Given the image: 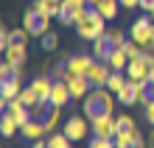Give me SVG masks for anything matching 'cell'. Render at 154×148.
<instances>
[{
	"instance_id": "obj_30",
	"label": "cell",
	"mask_w": 154,
	"mask_h": 148,
	"mask_svg": "<svg viewBox=\"0 0 154 148\" xmlns=\"http://www.w3.org/2000/svg\"><path fill=\"white\" fill-rule=\"evenodd\" d=\"M123 50H126V56H129V59H140L143 53H146V50H143V45H137L134 39L126 42V45H123Z\"/></svg>"
},
{
	"instance_id": "obj_4",
	"label": "cell",
	"mask_w": 154,
	"mask_h": 148,
	"mask_svg": "<svg viewBox=\"0 0 154 148\" xmlns=\"http://www.w3.org/2000/svg\"><path fill=\"white\" fill-rule=\"evenodd\" d=\"M48 25H51V20H48V17H42L34 6L23 14V28H28L31 36H45V34H48Z\"/></svg>"
},
{
	"instance_id": "obj_31",
	"label": "cell",
	"mask_w": 154,
	"mask_h": 148,
	"mask_svg": "<svg viewBox=\"0 0 154 148\" xmlns=\"http://www.w3.org/2000/svg\"><path fill=\"white\" fill-rule=\"evenodd\" d=\"M20 101H23V104L28 106V109H31V106H34V104L39 101V98H37V92L31 89V84H28V87H23V92H20Z\"/></svg>"
},
{
	"instance_id": "obj_35",
	"label": "cell",
	"mask_w": 154,
	"mask_h": 148,
	"mask_svg": "<svg viewBox=\"0 0 154 148\" xmlns=\"http://www.w3.org/2000/svg\"><path fill=\"white\" fill-rule=\"evenodd\" d=\"M53 78H56V81H67V78H70V70H67V62H65V64H59V67L53 70Z\"/></svg>"
},
{
	"instance_id": "obj_11",
	"label": "cell",
	"mask_w": 154,
	"mask_h": 148,
	"mask_svg": "<svg viewBox=\"0 0 154 148\" xmlns=\"http://www.w3.org/2000/svg\"><path fill=\"white\" fill-rule=\"evenodd\" d=\"M93 62H95V56H90V53H76V56H67V70L73 76H87Z\"/></svg>"
},
{
	"instance_id": "obj_10",
	"label": "cell",
	"mask_w": 154,
	"mask_h": 148,
	"mask_svg": "<svg viewBox=\"0 0 154 148\" xmlns=\"http://www.w3.org/2000/svg\"><path fill=\"white\" fill-rule=\"evenodd\" d=\"M149 70H151V64H149V59H146V53H143L140 59H132V62H129L126 76H129L132 81H149Z\"/></svg>"
},
{
	"instance_id": "obj_27",
	"label": "cell",
	"mask_w": 154,
	"mask_h": 148,
	"mask_svg": "<svg viewBox=\"0 0 154 148\" xmlns=\"http://www.w3.org/2000/svg\"><path fill=\"white\" fill-rule=\"evenodd\" d=\"M104 36L109 39V45H112V48H123V45L129 42V39H126V34H123V28H109Z\"/></svg>"
},
{
	"instance_id": "obj_22",
	"label": "cell",
	"mask_w": 154,
	"mask_h": 148,
	"mask_svg": "<svg viewBox=\"0 0 154 148\" xmlns=\"http://www.w3.org/2000/svg\"><path fill=\"white\" fill-rule=\"evenodd\" d=\"M0 131H3V137H14L17 131H20V126H17V120L8 115V112H3V117H0Z\"/></svg>"
},
{
	"instance_id": "obj_20",
	"label": "cell",
	"mask_w": 154,
	"mask_h": 148,
	"mask_svg": "<svg viewBox=\"0 0 154 148\" xmlns=\"http://www.w3.org/2000/svg\"><path fill=\"white\" fill-rule=\"evenodd\" d=\"M95 8H98V14H101L104 20H115L118 11H121V3H118V0H101Z\"/></svg>"
},
{
	"instance_id": "obj_18",
	"label": "cell",
	"mask_w": 154,
	"mask_h": 148,
	"mask_svg": "<svg viewBox=\"0 0 154 148\" xmlns=\"http://www.w3.org/2000/svg\"><path fill=\"white\" fill-rule=\"evenodd\" d=\"M129 56H126V50L123 48H112V53H109V59H106V64H109V70H115V73H126V67H129Z\"/></svg>"
},
{
	"instance_id": "obj_17",
	"label": "cell",
	"mask_w": 154,
	"mask_h": 148,
	"mask_svg": "<svg viewBox=\"0 0 154 148\" xmlns=\"http://www.w3.org/2000/svg\"><path fill=\"white\" fill-rule=\"evenodd\" d=\"M62 3L65 0H34V8L42 14V17H48V20H53V17H59V8H62Z\"/></svg>"
},
{
	"instance_id": "obj_40",
	"label": "cell",
	"mask_w": 154,
	"mask_h": 148,
	"mask_svg": "<svg viewBox=\"0 0 154 148\" xmlns=\"http://www.w3.org/2000/svg\"><path fill=\"white\" fill-rule=\"evenodd\" d=\"M98 3H101V0H87V6H90V8H95Z\"/></svg>"
},
{
	"instance_id": "obj_9",
	"label": "cell",
	"mask_w": 154,
	"mask_h": 148,
	"mask_svg": "<svg viewBox=\"0 0 154 148\" xmlns=\"http://www.w3.org/2000/svg\"><path fill=\"white\" fill-rule=\"evenodd\" d=\"M112 76V70H109V64L106 62H93V67L87 70V81H90V87H106V81H109Z\"/></svg>"
},
{
	"instance_id": "obj_12",
	"label": "cell",
	"mask_w": 154,
	"mask_h": 148,
	"mask_svg": "<svg viewBox=\"0 0 154 148\" xmlns=\"http://www.w3.org/2000/svg\"><path fill=\"white\" fill-rule=\"evenodd\" d=\"M25 56H28V50H25L23 42H11V45L3 50V59H6L8 64H14V67H23V64H25Z\"/></svg>"
},
{
	"instance_id": "obj_28",
	"label": "cell",
	"mask_w": 154,
	"mask_h": 148,
	"mask_svg": "<svg viewBox=\"0 0 154 148\" xmlns=\"http://www.w3.org/2000/svg\"><path fill=\"white\" fill-rule=\"evenodd\" d=\"M48 112H51V101H37L31 106V120H45Z\"/></svg>"
},
{
	"instance_id": "obj_37",
	"label": "cell",
	"mask_w": 154,
	"mask_h": 148,
	"mask_svg": "<svg viewBox=\"0 0 154 148\" xmlns=\"http://www.w3.org/2000/svg\"><path fill=\"white\" fill-rule=\"evenodd\" d=\"M140 8H143V14H151L154 11V0H140Z\"/></svg>"
},
{
	"instance_id": "obj_3",
	"label": "cell",
	"mask_w": 154,
	"mask_h": 148,
	"mask_svg": "<svg viewBox=\"0 0 154 148\" xmlns=\"http://www.w3.org/2000/svg\"><path fill=\"white\" fill-rule=\"evenodd\" d=\"M20 92H23V78L20 76L0 78V106H3V112L8 109V101L20 98Z\"/></svg>"
},
{
	"instance_id": "obj_33",
	"label": "cell",
	"mask_w": 154,
	"mask_h": 148,
	"mask_svg": "<svg viewBox=\"0 0 154 148\" xmlns=\"http://www.w3.org/2000/svg\"><path fill=\"white\" fill-rule=\"evenodd\" d=\"M42 39V48L45 50H56V45H59V36L56 34H45V36H39Z\"/></svg>"
},
{
	"instance_id": "obj_2",
	"label": "cell",
	"mask_w": 154,
	"mask_h": 148,
	"mask_svg": "<svg viewBox=\"0 0 154 148\" xmlns=\"http://www.w3.org/2000/svg\"><path fill=\"white\" fill-rule=\"evenodd\" d=\"M104 23H106V20L98 14V8H87V17H84L81 23H76V34L81 36V39L95 42V39H101V36L106 34Z\"/></svg>"
},
{
	"instance_id": "obj_25",
	"label": "cell",
	"mask_w": 154,
	"mask_h": 148,
	"mask_svg": "<svg viewBox=\"0 0 154 148\" xmlns=\"http://www.w3.org/2000/svg\"><path fill=\"white\" fill-rule=\"evenodd\" d=\"M59 120H62V106H53V104H51L48 117L42 120V123H45V128H48V134H53V128L59 126Z\"/></svg>"
},
{
	"instance_id": "obj_13",
	"label": "cell",
	"mask_w": 154,
	"mask_h": 148,
	"mask_svg": "<svg viewBox=\"0 0 154 148\" xmlns=\"http://www.w3.org/2000/svg\"><path fill=\"white\" fill-rule=\"evenodd\" d=\"M67 89H70V95L73 98H81L84 101L87 95H90V81H87V76H73V73H70V78H67Z\"/></svg>"
},
{
	"instance_id": "obj_39",
	"label": "cell",
	"mask_w": 154,
	"mask_h": 148,
	"mask_svg": "<svg viewBox=\"0 0 154 148\" xmlns=\"http://www.w3.org/2000/svg\"><path fill=\"white\" fill-rule=\"evenodd\" d=\"M149 84H154V64H151V70H149Z\"/></svg>"
},
{
	"instance_id": "obj_6",
	"label": "cell",
	"mask_w": 154,
	"mask_h": 148,
	"mask_svg": "<svg viewBox=\"0 0 154 148\" xmlns=\"http://www.w3.org/2000/svg\"><path fill=\"white\" fill-rule=\"evenodd\" d=\"M90 128H93V137H109L115 140L118 134V123H115V115H98L90 120Z\"/></svg>"
},
{
	"instance_id": "obj_7",
	"label": "cell",
	"mask_w": 154,
	"mask_h": 148,
	"mask_svg": "<svg viewBox=\"0 0 154 148\" xmlns=\"http://www.w3.org/2000/svg\"><path fill=\"white\" fill-rule=\"evenodd\" d=\"M62 131H65L73 143H79V140H84L93 128H90V120L87 117H70V120H65V128H62Z\"/></svg>"
},
{
	"instance_id": "obj_19",
	"label": "cell",
	"mask_w": 154,
	"mask_h": 148,
	"mask_svg": "<svg viewBox=\"0 0 154 148\" xmlns=\"http://www.w3.org/2000/svg\"><path fill=\"white\" fill-rule=\"evenodd\" d=\"M31 89L37 92V98L39 101H51V89H53V78H48V76H37L31 81Z\"/></svg>"
},
{
	"instance_id": "obj_15",
	"label": "cell",
	"mask_w": 154,
	"mask_h": 148,
	"mask_svg": "<svg viewBox=\"0 0 154 148\" xmlns=\"http://www.w3.org/2000/svg\"><path fill=\"white\" fill-rule=\"evenodd\" d=\"M6 112L11 115L14 120H17V126H25V123H28V120H31V109L25 106V104H23L20 98H14V101H8V109H6Z\"/></svg>"
},
{
	"instance_id": "obj_23",
	"label": "cell",
	"mask_w": 154,
	"mask_h": 148,
	"mask_svg": "<svg viewBox=\"0 0 154 148\" xmlns=\"http://www.w3.org/2000/svg\"><path fill=\"white\" fill-rule=\"evenodd\" d=\"M73 145V140L65 134V131H53V134H48V148H70Z\"/></svg>"
},
{
	"instance_id": "obj_21",
	"label": "cell",
	"mask_w": 154,
	"mask_h": 148,
	"mask_svg": "<svg viewBox=\"0 0 154 148\" xmlns=\"http://www.w3.org/2000/svg\"><path fill=\"white\" fill-rule=\"evenodd\" d=\"M109 53H112V45H109L106 36H101V39L93 42V56H95L98 62H106V59H109Z\"/></svg>"
},
{
	"instance_id": "obj_8",
	"label": "cell",
	"mask_w": 154,
	"mask_h": 148,
	"mask_svg": "<svg viewBox=\"0 0 154 148\" xmlns=\"http://www.w3.org/2000/svg\"><path fill=\"white\" fill-rule=\"evenodd\" d=\"M90 8V6H87ZM87 8H79V6H73L70 0H65L62 3V8H59V17L56 20L62 23V25H76V23H81L87 17Z\"/></svg>"
},
{
	"instance_id": "obj_16",
	"label": "cell",
	"mask_w": 154,
	"mask_h": 148,
	"mask_svg": "<svg viewBox=\"0 0 154 148\" xmlns=\"http://www.w3.org/2000/svg\"><path fill=\"white\" fill-rule=\"evenodd\" d=\"M20 134L34 143V140H39V137H48V128H45L42 120H28L25 126H20Z\"/></svg>"
},
{
	"instance_id": "obj_5",
	"label": "cell",
	"mask_w": 154,
	"mask_h": 148,
	"mask_svg": "<svg viewBox=\"0 0 154 148\" xmlns=\"http://www.w3.org/2000/svg\"><path fill=\"white\" fill-rule=\"evenodd\" d=\"M151 28H154L151 14L149 17H140V20H134V25L129 28V39H134L137 45H143V50H146L149 48V39H151Z\"/></svg>"
},
{
	"instance_id": "obj_38",
	"label": "cell",
	"mask_w": 154,
	"mask_h": 148,
	"mask_svg": "<svg viewBox=\"0 0 154 148\" xmlns=\"http://www.w3.org/2000/svg\"><path fill=\"white\" fill-rule=\"evenodd\" d=\"M146 120H149V123L154 126V101H151V104L146 106Z\"/></svg>"
},
{
	"instance_id": "obj_26",
	"label": "cell",
	"mask_w": 154,
	"mask_h": 148,
	"mask_svg": "<svg viewBox=\"0 0 154 148\" xmlns=\"http://www.w3.org/2000/svg\"><path fill=\"white\" fill-rule=\"evenodd\" d=\"M134 140H137V128H134V131H118L115 134V145L118 148H132Z\"/></svg>"
},
{
	"instance_id": "obj_36",
	"label": "cell",
	"mask_w": 154,
	"mask_h": 148,
	"mask_svg": "<svg viewBox=\"0 0 154 148\" xmlns=\"http://www.w3.org/2000/svg\"><path fill=\"white\" fill-rule=\"evenodd\" d=\"M121 8H140V0H118Z\"/></svg>"
},
{
	"instance_id": "obj_41",
	"label": "cell",
	"mask_w": 154,
	"mask_h": 148,
	"mask_svg": "<svg viewBox=\"0 0 154 148\" xmlns=\"http://www.w3.org/2000/svg\"><path fill=\"white\" fill-rule=\"evenodd\" d=\"M151 20H154V11H151Z\"/></svg>"
},
{
	"instance_id": "obj_34",
	"label": "cell",
	"mask_w": 154,
	"mask_h": 148,
	"mask_svg": "<svg viewBox=\"0 0 154 148\" xmlns=\"http://www.w3.org/2000/svg\"><path fill=\"white\" fill-rule=\"evenodd\" d=\"M28 36H31L28 28H14V31H11V42H23V45H25V42H28Z\"/></svg>"
},
{
	"instance_id": "obj_24",
	"label": "cell",
	"mask_w": 154,
	"mask_h": 148,
	"mask_svg": "<svg viewBox=\"0 0 154 148\" xmlns=\"http://www.w3.org/2000/svg\"><path fill=\"white\" fill-rule=\"evenodd\" d=\"M126 81H129V76H126V73H115V70H112L109 81H106V89H112L115 95H118V92H121V89L126 87Z\"/></svg>"
},
{
	"instance_id": "obj_29",
	"label": "cell",
	"mask_w": 154,
	"mask_h": 148,
	"mask_svg": "<svg viewBox=\"0 0 154 148\" xmlns=\"http://www.w3.org/2000/svg\"><path fill=\"white\" fill-rule=\"evenodd\" d=\"M118 131H134V117L132 115H115Z\"/></svg>"
},
{
	"instance_id": "obj_14",
	"label": "cell",
	"mask_w": 154,
	"mask_h": 148,
	"mask_svg": "<svg viewBox=\"0 0 154 148\" xmlns=\"http://www.w3.org/2000/svg\"><path fill=\"white\" fill-rule=\"evenodd\" d=\"M70 101H73V95H70V89H67V81H56V78H53L51 104H53V106H67Z\"/></svg>"
},
{
	"instance_id": "obj_32",
	"label": "cell",
	"mask_w": 154,
	"mask_h": 148,
	"mask_svg": "<svg viewBox=\"0 0 154 148\" xmlns=\"http://www.w3.org/2000/svg\"><path fill=\"white\" fill-rule=\"evenodd\" d=\"M87 148H118V145H115V140H109V137H93Z\"/></svg>"
},
{
	"instance_id": "obj_1",
	"label": "cell",
	"mask_w": 154,
	"mask_h": 148,
	"mask_svg": "<svg viewBox=\"0 0 154 148\" xmlns=\"http://www.w3.org/2000/svg\"><path fill=\"white\" fill-rule=\"evenodd\" d=\"M115 106H118V95L106 87H93L90 95L84 98V117L93 120L98 115H115Z\"/></svg>"
}]
</instances>
